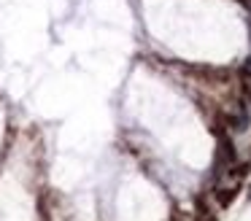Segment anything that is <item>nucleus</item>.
Listing matches in <instances>:
<instances>
[{
	"instance_id": "nucleus-1",
	"label": "nucleus",
	"mask_w": 251,
	"mask_h": 221,
	"mask_svg": "<svg viewBox=\"0 0 251 221\" xmlns=\"http://www.w3.org/2000/svg\"><path fill=\"white\" fill-rule=\"evenodd\" d=\"M246 70H249V73H251V57H249V65H246Z\"/></svg>"
}]
</instances>
